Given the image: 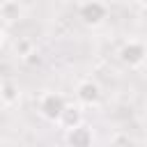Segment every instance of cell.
Listing matches in <instances>:
<instances>
[{"instance_id": "obj_7", "label": "cell", "mask_w": 147, "mask_h": 147, "mask_svg": "<svg viewBox=\"0 0 147 147\" xmlns=\"http://www.w3.org/2000/svg\"><path fill=\"white\" fill-rule=\"evenodd\" d=\"M57 124L62 126V129H74V126H78V124H83V113H80V108L78 106H69L67 103V108L62 110V115H60V119H57Z\"/></svg>"}, {"instance_id": "obj_3", "label": "cell", "mask_w": 147, "mask_h": 147, "mask_svg": "<svg viewBox=\"0 0 147 147\" xmlns=\"http://www.w3.org/2000/svg\"><path fill=\"white\" fill-rule=\"evenodd\" d=\"M145 57H147V48H145L142 41L131 39V41L122 44V48H119V60L126 67H140L145 62Z\"/></svg>"}, {"instance_id": "obj_14", "label": "cell", "mask_w": 147, "mask_h": 147, "mask_svg": "<svg viewBox=\"0 0 147 147\" xmlns=\"http://www.w3.org/2000/svg\"><path fill=\"white\" fill-rule=\"evenodd\" d=\"M145 142H147V129H145Z\"/></svg>"}, {"instance_id": "obj_4", "label": "cell", "mask_w": 147, "mask_h": 147, "mask_svg": "<svg viewBox=\"0 0 147 147\" xmlns=\"http://www.w3.org/2000/svg\"><path fill=\"white\" fill-rule=\"evenodd\" d=\"M76 99L83 106H99V101H101V87L94 80L85 78V80H80L76 85Z\"/></svg>"}, {"instance_id": "obj_1", "label": "cell", "mask_w": 147, "mask_h": 147, "mask_svg": "<svg viewBox=\"0 0 147 147\" xmlns=\"http://www.w3.org/2000/svg\"><path fill=\"white\" fill-rule=\"evenodd\" d=\"M64 108H67V99L62 94H57V92H46L39 99V113L48 122H57Z\"/></svg>"}, {"instance_id": "obj_12", "label": "cell", "mask_w": 147, "mask_h": 147, "mask_svg": "<svg viewBox=\"0 0 147 147\" xmlns=\"http://www.w3.org/2000/svg\"><path fill=\"white\" fill-rule=\"evenodd\" d=\"M5 108V101H2V94H0V110Z\"/></svg>"}, {"instance_id": "obj_13", "label": "cell", "mask_w": 147, "mask_h": 147, "mask_svg": "<svg viewBox=\"0 0 147 147\" xmlns=\"http://www.w3.org/2000/svg\"><path fill=\"white\" fill-rule=\"evenodd\" d=\"M138 2H140V5H142V7H147V0H138Z\"/></svg>"}, {"instance_id": "obj_6", "label": "cell", "mask_w": 147, "mask_h": 147, "mask_svg": "<svg viewBox=\"0 0 147 147\" xmlns=\"http://www.w3.org/2000/svg\"><path fill=\"white\" fill-rule=\"evenodd\" d=\"M23 5L18 0H2L0 2V21L5 23H18L23 18Z\"/></svg>"}, {"instance_id": "obj_11", "label": "cell", "mask_w": 147, "mask_h": 147, "mask_svg": "<svg viewBox=\"0 0 147 147\" xmlns=\"http://www.w3.org/2000/svg\"><path fill=\"white\" fill-rule=\"evenodd\" d=\"M2 44H5V30L0 28V46H2Z\"/></svg>"}, {"instance_id": "obj_2", "label": "cell", "mask_w": 147, "mask_h": 147, "mask_svg": "<svg viewBox=\"0 0 147 147\" xmlns=\"http://www.w3.org/2000/svg\"><path fill=\"white\" fill-rule=\"evenodd\" d=\"M106 16H108V9H106V5H103L101 0H87V2H83L80 9H78V18H80L85 25H90V28L101 25V23L106 21Z\"/></svg>"}, {"instance_id": "obj_5", "label": "cell", "mask_w": 147, "mask_h": 147, "mask_svg": "<svg viewBox=\"0 0 147 147\" xmlns=\"http://www.w3.org/2000/svg\"><path fill=\"white\" fill-rule=\"evenodd\" d=\"M67 142L74 145V147H90L94 142V136H92V129H87L85 124H78L74 129L67 131Z\"/></svg>"}, {"instance_id": "obj_9", "label": "cell", "mask_w": 147, "mask_h": 147, "mask_svg": "<svg viewBox=\"0 0 147 147\" xmlns=\"http://www.w3.org/2000/svg\"><path fill=\"white\" fill-rule=\"evenodd\" d=\"M14 51H16V55H18V57L28 60V57L34 53V46H32V41H28V39H21V41H16Z\"/></svg>"}, {"instance_id": "obj_10", "label": "cell", "mask_w": 147, "mask_h": 147, "mask_svg": "<svg viewBox=\"0 0 147 147\" xmlns=\"http://www.w3.org/2000/svg\"><path fill=\"white\" fill-rule=\"evenodd\" d=\"M110 145H133V140L129 136H124V133H117V136L110 138Z\"/></svg>"}, {"instance_id": "obj_8", "label": "cell", "mask_w": 147, "mask_h": 147, "mask_svg": "<svg viewBox=\"0 0 147 147\" xmlns=\"http://www.w3.org/2000/svg\"><path fill=\"white\" fill-rule=\"evenodd\" d=\"M0 94H2L5 106H14V103H18V99H21V90H18V85H16V83H9V80L0 85Z\"/></svg>"}]
</instances>
